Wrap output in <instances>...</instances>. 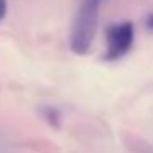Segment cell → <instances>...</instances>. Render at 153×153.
Returning a JSON list of instances; mask_svg holds the SVG:
<instances>
[{
  "instance_id": "5b68a950",
  "label": "cell",
  "mask_w": 153,
  "mask_h": 153,
  "mask_svg": "<svg viewBox=\"0 0 153 153\" xmlns=\"http://www.w3.org/2000/svg\"><path fill=\"white\" fill-rule=\"evenodd\" d=\"M7 10H8L7 0H0V22L5 18V15H7Z\"/></svg>"
},
{
  "instance_id": "7a4b0ae2",
  "label": "cell",
  "mask_w": 153,
  "mask_h": 153,
  "mask_svg": "<svg viewBox=\"0 0 153 153\" xmlns=\"http://www.w3.org/2000/svg\"><path fill=\"white\" fill-rule=\"evenodd\" d=\"M135 41V25L132 22L112 23L105 30V58L107 61H119L130 53Z\"/></svg>"
},
{
  "instance_id": "6da1fadb",
  "label": "cell",
  "mask_w": 153,
  "mask_h": 153,
  "mask_svg": "<svg viewBox=\"0 0 153 153\" xmlns=\"http://www.w3.org/2000/svg\"><path fill=\"white\" fill-rule=\"evenodd\" d=\"M104 0H79L71 22L69 48L74 54H86L96 38Z\"/></svg>"
},
{
  "instance_id": "3957f363",
  "label": "cell",
  "mask_w": 153,
  "mask_h": 153,
  "mask_svg": "<svg viewBox=\"0 0 153 153\" xmlns=\"http://www.w3.org/2000/svg\"><path fill=\"white\" fill-rule=\"evenodd\" d=\"M41 115H43V119L46 120L50 125L59 127V123H61V112L56 109V107H53V105L43 107V109H41Z\"/></svg>"
},
{
  "instance_id": "8992f818",
  "label": "cell",
  "mask_w": 153,
  "mask_h": 153,
  "mask_svg": "<svg viewBox=\"0 0 153 153\" xmlns=\"http://www.w3.org/2000/svg\"><path fill=\"white\" fill-rule=\"evenodd\" d=\"M145 27L148 31H153V12H150L145 18Z\"/></svg>"
},
{
  "instance_id": "277c9868",
  "label": "cell",
  "mask_w": 153,
  "mask_h": 153,
  "mask_svg": "<svg viewBox=\"0 0 153 153\" xmlns=\"http://www.w3.org/2000/svg\"><path fill=\"white\" fill-rule=\"evenodd\" d=\"M132 146L135 153H153V146L146 142H142V140H133Z\"/></svg>"
}]
</instances>
